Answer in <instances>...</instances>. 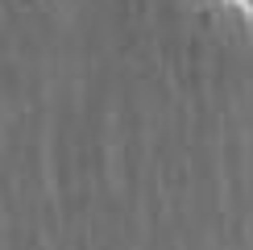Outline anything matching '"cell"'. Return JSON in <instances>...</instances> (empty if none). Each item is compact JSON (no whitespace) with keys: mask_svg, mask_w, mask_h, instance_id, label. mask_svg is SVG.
<instances>
[{"mask_svg":"<svg viewBox=\"0 0 253 250\" xmlns=\"http://www.w3.org/2000/svg\"><path fill=\"white\" fill-rule=\"evenodd\" d=\"M21 4H29V0H21Z\"/></svg>","mask_w":253,"mask_h":250,"instance_id":"2","label":"cell"},{"mask_svg":"<svg viewBox=\"0 0 253 250\" xmlns=\"http://www.w3.org/2000/svg\"><path fill=\"white\" fill-rule=\"evenodd\" d=\"M199 4H228V8H237V13L245 17L249 34H253V0H199Z\"/></svg>","mask_w":253,"mask_h":250,"instance_id":"1","label":"cell"}]
</instances>
